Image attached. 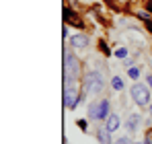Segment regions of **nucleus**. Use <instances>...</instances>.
<instances>
[{"label":"nucleus","mask_w":152,"mask_h":144,"mask_svg":"<svg viewBox=\"0 0 152 144\" xmlns=\"http://www.w3.org/2000/svg\"><path fill=\"white\" fill-rule=\"evenodd\" d=\"M78 76V58L64 51V80H74Z\"/></svg>","instance_id":"2"},{"label":"nucleus","mask_w":152,"mask_h":144,"mask_svg":"<svg viewBox=\"0 0 152 144\" xmlns=\"http://www.w3.org/2000/svg\"><path fill=\"white\" fill-rule=\"evenodd\" d=\"M148 84H150V87H152V74H150V76H148Z\"/></svg>","instance_id":"17"},{"label":"nucleus","mask_w":152,"mask_h":144,"mask_svg":"<svg viewBox=\"0 0 152 144\" xmlns=\"http://www.w3.org/2000/svg\"><path fill=\"white\" fill-rule=\"evenodd\" d=\"M140 115H138V113H134V115H129V118H127V130H129V132H136V130H138V126H140Z\"/></svg>","instance_id":"9"},{"label":"nucleus","mask_w":152,"mask_h":144,"mask_svg":"<svg viewBox=\"0 0 152 144\" xmlns=\"http://www.w3.org/2000/svg\"><path fill=\"white\" fill-rule=\"evenodd\" d=\"M78 126H80V130H86V121L84 120H78Z\"/></svg>","instance_id":"16"},{"label":"nucleus","mask_w":152,"mask_h":144,"mask_svg":"<svg viewBox=\"0 0 152 144\" xmlns=\"http://www.w3.org/2000/svg\"><path fill=\"white\" fill-rule=\"evenodd\" d=\"M119 2H127V0H119Z\"/></svg>","instance_id":"19"},{"label":"nucleus","mask_w":152,"mask_h":144,"mask_svg":"<svg viewBox=\"0 0 152 144\" xmlns=\"http://www.w3.org/2000/svg\"><path fill=\"white\" fill-rule=\"evenodd\" d=\"M97 111H99V120H107V118H109V101H107V99L99 101Z\"/></svg>","instance_id":"8"},{"label":"nucleus","mask_w":152,"mask_h":144,"mask_svg":"<svg viewBox=\"0 0 152 144\" xmlns=\"http://www.w3.org/2000/svg\"><path fill=\"white\" fill-rule=\"evenodd\" d=\"M80 97H82V95L76 93L74 80H64V105H66L68 109H76Z\"/></svg>","instance_id":"1"},{"label":"nucleus","mask_w":152,"mask_h":144,"mask_svg":"<svg viewBox=\"0 0 152 144\" xmlns=\"http://www.w3.org/2000/svg\"><path fill=\"white\" fill-rule=\"evenodd\" d=\"M138 17H140V19H144V21H148V23L152 21V15H148L146 10H138Z\"/></svg>","instance_id":"11"},{"label":"nucleus","mask_w":152,"mask_h":144,"mask_svg":"<svg viewBox=\"0 0 152 144\" xmlns=\"http://www.w3.org/2000/svg\"><path fill=\"white\" fill-rule=\"evenodd\" d=\"M111 87H113L115 91H124V80H121V76H113V78H111Z\"/></svg>","instance_id":"10"},{"label":"nucleus","mask_w":152,"mask_h":144,"mask_svg":"<svg viewBox=\"0 0 152 144\" xmlns=\"http://www.w3.org/2000/svg\"><path fill=\"white\" fill-rule=\"evenodd\" d=\"M84 89H86V93H91V95L101 93V91H103L101 74H99V72H88V74L84 76Z\"/></svg>","instance_id":"3"},{"label":"nucleus","mask_w":152,"mask_h":144,"mask_svg":"<svg viewBox=\"0 0 152 144\" xmlns=\"http://www.w3.org/2000/svg\"><path fill=\"white\" fill-rule=\"evenodd\" d=\"M115 56H117V58H127V49L126 48H117L115 49Z\"/></svg>","instance_id":"14"},{"label":"nucleus","mask_w":152,"mask_h":144,"mask_svg":"<svg viewBox=\"0 0 152 144\" xmlns=\"http://www.w3.org/2000/svg\"><path fill=\"white\" fill-rule=\"evenodd\" d=\"M113 144H134L127 136H121V138H117V140H113Z\"/></svg>","instance_id":"13"},{"label":"nucleus","mask_w":152,"mask_h":144,"mask_svg":"<svg viewBox=\"0 0 152 144\" xmlns=\"http://www.w3.org/2000/svg\"><path fill=\"white\" fill-rule=\"evenodd\" d=\"M150 115H152V105H150Z\"/></svg>","instance_id":"18"},{"label":"nucleus","mask_w":152,"mask_h":144,"mask_svg":"<svg viewBox=\"0 0 152 144\" xmlns=\"http://www.w3.org/2000/svg\"><path fill=\"white\" fill-rule=\"evenodd\" d=\"M134 144H140V142H134Z\"/></svg>","instance_id":"20"},{"label":"nucleus","mask_w":152,"mask_h":144,"mask_svg":"<svg viewBox=\"0 0 152 144\" xmlns=\"http://www.w3.org/2000/svg\"><path fill=\"white\" fill-rule=\"evenodd\" d=\"M132 99H134L140 107L148 105V103H150V91H148V87L142 84V82H136V84L132 87Z\"/></svg>","instance_id":"4"},{"label":"nucleus","mask_w":152,"mask_h":144,"mask_svg":"<svg viewBox=\"0 0 152 144\" xmlns=\"http://www.w3.org/2000/svg\"><path fill=\"white\" fill-rule=\"evenodd\" d=\"M70 43H72L74 48H86L88 37H86L84 33H78V35H72V37H70Z\"/></svg>","instance_id":"5"},{"label":"nucleus","mask_w":152,"mask_h":144,"mask_svg":"<svg viewBox=\"0 0 152 144\" xmlns=\"http://www.w3.org/2000/svg\"><path fill=\"white\" fill-rule=\"evenodd\" d=\"M144 144H152V132H148V134H146V140H144Z\"/></svg>","instance_id":"15"},{"label":"nucleus","mask_w":152,"mask_h":144,"mask_svg":"<svg viewBox=\"0 0 152 144\" xmlns=\"http://www.w3.org/2000/svg\"><path fill=\"white\" fill-rule=\"evenodd\" d=\"M127 74H129V78H134V80H136V78H138V76H140V70H138V68H134V66H132V68H129V70H127Z\"/></svg>","instance_id":"12"},{"label":"nucleus","mask_w":152,"mask_h":144,"mask_svg":"<svg viewBox=\"0 0 152 144\" xmlns=\"http://www.w3.org/2000/svg\"><path fill=\"white\" fill-rule=\"evenodd\" d=\"M119 126H121V121H119V118H117V115H115V113H113V115H109V118H107V126H105V128H107V130H109V132H111V134H113V132H115V130H119Z\"/></svg>","instance_id":"7"},{"label":"nucleus","mask_w":152,"mask_h":144,"mask_svg":"<svg viewBox=\"0 0 152 144\" xmlns=\"http://www.w3.org/2000/svg\"><path fill=\"white\" fill-rule=\"evenodd\" d=\"M97 138H99L101 144H113V140H111V132H109L107 128H99V130H97Z\"/></svg>","instance_id":"6"}]
</instances>
